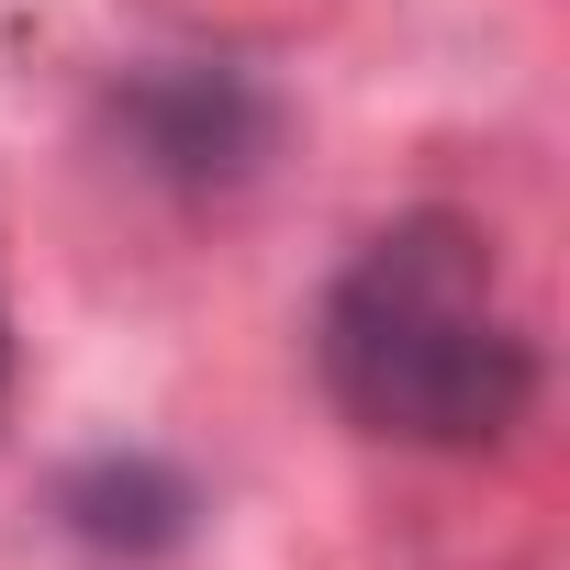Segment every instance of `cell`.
I'll return each instance as SVG.
<instances>
[{
    "label": "cell",
    "mask_w": 570,
    "mask_h": 570,
    "mask_svg": "<svg viewBox=\"0 0 570 570\" xmlns=\"http://www.w3.org/2000/svg\"><path fill=\"white\" fill-rule=\"evenodd\" d=\"M314 370L336 414L392 448H503L537 403V336L470 213H392L358 235L314 303Z\"/></svg>",
    "instance_id": "1"
},
{
    "label": "cell",
    "mask_w": 570,
    "mask_h": 570,
    "mask_svg": "<svg viewBox=\"0 0 570 570\" xmlns=\"http://www.w3.org/2000/svg\"><path fill=\"white\" fill-rule=\"evenodd\" d=\"M112 135H124V157H135L146 179H168V190H246V179L268 168V146H279V101H268L246 68L179 57V68H135V79L112 90Z\"/></svg>",
    "instance_id": "2"
},
{
    "label": "cell",
    "mask_w": 570,
    "mask_h": 570,
    "mask_svg": "<svg viewBox=\"0 0 570 570\" xmlns=\"http://www.w3.org/2000/svg\"><path fill=\"white\" fill-rule=\"evenodd\" d=\"M57 514H68V537L101 548V559H168V548L202 525V492H190V470H168L157 448H101V459H79V470L57 481Z\"/></svg>",
    "instance_id": "3"
},
{
    "label": "cell",
    "mask_w": 570,
    "mask_h": 570,
    "mask_svg": "<svg viewBox=\"0 0 570 570\" xmlns=\"http://www.w3.org/2000/svg\"><path fill=\"white\" fill-rule=\"evenodd\" d=\"M0 381H12V325H0Z\"/></svg>",
    "instance_id": "4"
}]
</instances>
